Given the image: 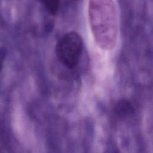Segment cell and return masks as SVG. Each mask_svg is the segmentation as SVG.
Masks as SVG:
<instances>
[{
    "instance_id": "5",
    "label": "cell",
    "mask_w": 153,
    "mask_h": 153,
    "mask_svg": "<svg viewBox=\"0 0 153 153\" xmlns=\"http://www.w3.org/2000/svg\"><path fill=\"white\" fill-rule=\"evenodd\" d=\"M5 56H6V50L4 48H0V71L2 68V65L5 60Z\"/></svg>"
},
{
    "instance_id": "4",
    "label": "cell",
    "mask_w": 153,
    "mask_h": 153,
    "mask_svg": "<svg viewBox=\"0 0 153 153\" xmlns=\"http://www.w3.org/2000/svg\"><path fill=\"white\" fill-rule=\"evenodd\" d=\"M45 7L47 11L52 15H55L59 8L60 0H38Z\"/></svg>"
},
{
    "instance_id": "3",
    "label": "cell",
    "mask_w": 153,
    "mask_h": 153,
    "mask_svg": "<svg viewBox=\"0 0 153 153\" xmlns=\"http://www.w3.org/2000/svg\"><path fill=\"white\" fill-rule=\"evenodd\" d=\"M115 110L119 115H125L132 112L133 107L128 100L123 99L117 103L115 106Z\"/></svg>"
},
{
    "instance_id": "1",
    "label": "cell",
    "mask_w": 153,
    "mask_h": 153,
    "mask_svg": "<svg viewBox=\"0 0 153 153\" xmlns=\"http://www.w3.org/2000/svg\"><path fill=\"white\" fill-rule=\"evenodd\" d=\"M88 20L94 40L102 50H111L116 45L118 18L113 0H89Z\"/></svg>"
},
{
    "instance_id": "2",
    "label": "cell",
    "mask_w": 153,
    "mask_h": 153,
    "mask_svg": "<svg viewBox=\"0 0 153 153\" xmlns=\"http://www.w3.org/2000/svg\"><path fill=\"white\" fill-rule=\"evenodd\" d=\"M83 47L81 35L74 31L63 35L57 42L55 51L59 61L68 68L78 65Z\"/></svg>"
}]
</instances>
